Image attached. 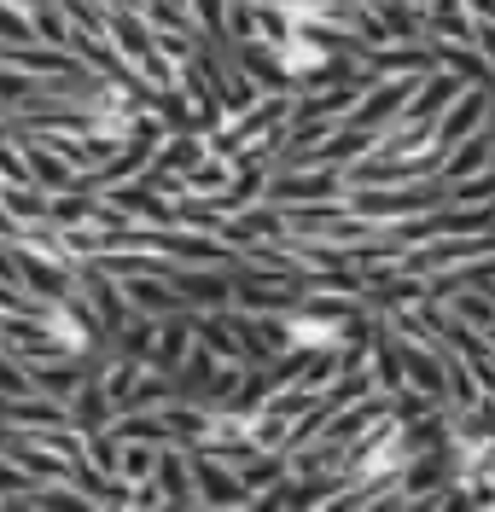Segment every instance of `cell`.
<instances>
[{"mask_svg":"<svg viewBox=\"0 0 495 512\" xmlns=\"http://www.w3.org/2000/svg\"><path fill=\"white\" fill-rule=\"evenodd\" d=\"M414 431L402 425V419H385L379 431H367L362 443L350 448V460H344V478L356 483V489H391L408 466H414Z\"/></svg>","mask_w":495,"mask_h":512,"instance_id":"cell-1","label":"cell"},{"mask_svg":"<svg viewBox=\"0 0 495 512\" xmlns=\"http://www.w3.org/2000/svg\"><path fill=\"white\" fill-rule=\"evenodd\" d=\"M198 350V309H181L175 320H158V344H152V367L158 373H181Z\"/></svg>","mask_w":495,"mask_h":512,"instance_id":"cell-2","label":"cell"},{"mask_svg":"<svg viewBox=\"0 0 495 512\" xmlns=\"http://www.w3.org/2000/svg\"><path fill=\"white\" fill-rule=\"evenodd\" d=\"M123 291H129V309H140V315H181L187 309V297L169 286V274L164 280L158 274H129Z\"/></svg>","mask_w":495,"mask_h":512,"instance_id":"cell-3","label":"cell"},{"mask_svg":"<svg viewBox=\"0 0 495 512\" xmlns=\"http://www.w3.org/2000/svg\"><path fill=\"white\" fill-rule=\"evenodd\" d=\"M490 163H495V140H490V128H484V134H472V140H461V146H449L437 175L455 187V181H466V175H484Z\"/></svg>","mask_w":495,"mask_h":512,"instance_id":"cell-4","label":"cell"},{"mask_svg":"<svg viewBox=\"0 0 495 512\" xmlns=\"http://www.w3.org/2000/svg\"><path fill=\"white\" fill-rule=\"evenodd\" d=\"M117 483L123 489H140V483L158 478V454H164V443H146V437H117Z\"/></svg>","mask_w":495,"mask_h":512,"instance_id":"cell-5","label":"cell"},{"mask_svg":"<svg viewBox=\"0 0 495 512\" xmlns=\"http://www.w3.org/2000/svg\"><path fill=\"white\" fill-rule=\"evenodd\" d=\"M210 158V146H204V140H198L193 128H175V134H169V146L164 152H158V163H152V169H158V175H193L198 163Z\"/></svg>","mask_w":495,"mask_h":512,"instance_id":"cell-6","label":"cell"},{"mask_svg":"<svg viewBox=\"0 0 495 512\" xmlns=\"http://www.w3.org/2000/svg\"><path fill=\"white\" fill-rule=\"evenodd\" d=\"M0 41H35L30 6H12V0H0Z\"/></svg>","mask_w":495,"mask_h":512,"instance_id":"cell-7","label":"cell"},{"mask_svg":"<svg viewBox=\"0 0 495 512\" xmlns=\"http://www.w3.org/2000/svg\"><path fill=\"white\" fill-rule=\"evenodd\" d=\"M35 489V478L12 460V454H0V501H12V495H30Z\"/></svg>","mask_w":495,"mask_h":512,"instance_id":"cell-8","label":"cell"}]
</instances>
